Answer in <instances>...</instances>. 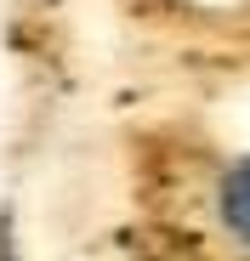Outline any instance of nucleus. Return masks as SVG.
<instances>
[{
  "instance_id": "1",
  "label": "nucleus",
  "mask_w": 250,
  "mask_h": 261,
  "mask_svg": "<svg viewBox=\"0 0 250 261\" xmlns=\"http://www.w3.org/2000/svg\"><path fill=\"white\" fill-rule=\"evenodd\" d=\"M211 222L239 255H250V153L222 159L211 176Z\"/></svg>"
}]
</instances>
